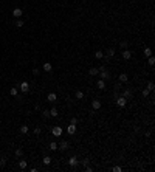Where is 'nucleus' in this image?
I'll return each instance as SVG.
<instances>
[{"mask_svg":"<svg viewBox=\"0 0 155 172\" xmlns=\"http://www.w3.org/2000/svg\"><path fill=\"white\" fill-rule=\"evenodd\" d=\"M126 104H127V99H126L124 96H118L116 98V105H118V107H126Z\"/></svg>","mask_w":155,"mask_h":172,"instance_id":"nucleus-1","label":"nucleus"},{"mask_svg":"<svg viewBox=\"0 0 155 172\" xmlns=\"http://www.w3.org/2000/svg\"><path fill=\"white\" fill-rule=\"evenodd\" d=\"M68 147H70V143L67 141V140H62V141L57 144V149H61V150H67Z\"/></svg>","mask_w":155,"mask_h":172,"instance_id":"nucleus-2","label":"nucleus"},{"mask_svg":"<svg viewBox=\"0 0 155 172\" xmlns=\"http://www.w3.org/2000/svg\"><path fill=\"white\" fill-rule=\"evenodd\" d=\"M51 133H53V136H61L62 135V127L61 126H54L51 129Z\"/></svg>","mask_w":155,"mask_h":172,"instance_id":"nucleus-3","label":"nucleus"},{"mask_svg":"<svg viewBox=\"0 0 155 172\" xmlns=\"http://www.w3.org/2000/svg\"><path fill=\"white\" fill-rule=\"evenodd\" d=\"M20 90H22V93H28V92H30V84L26 82V81H23V82L20 84Z\"/></svg>","mask_w":155,"mask_h":172,"instance_id":"nucleus-4","label":"nucleus"},{"mask_svg":"<svg viewBox=\"0 0 155 172\" xmlns=\"http://www.w3.org/2000/svg\"><path fill=\"white\" fill-rule=\"evenodd\" d=\"M22 14H23L22 8H14V11H12V16H14V17H17V19H20V17H22Z\"/></svg>","mask_w":155,"mask_h":172,"instance_id":"nucleus-5","label":"nucleus"},{"mask_svg":"<svg viewBox=\"0 0 155 172\" xmlns=\"http://www.w3.org/2000/svg\"><path fill=\"white\" fill-rule=\"evenodd\" d=\"M47 101L48 102H56V101H57V95H56V93H48Z\"/></svg>","mask_w":155,"mask_h":172,"instance_id":"nucleus-6","label":"nucleus"},{"mask_svg":"<svg viewBox=\"0 0 155 172\" xmlns=\"http://www.w3.org/2000/svg\"><path fill=\"white\" fill-rule=\"evenodd\" d=\"M92 107H93V110H99L101 108V101L99 99H93L92 101Z\"/></svg>","mask_w":155,"mask_h":172,"instance_id":"nucleus-7","label":"nucleus"},{"mask_svg":"<svg viewBox=\"0 0 155 172\" xmlns=\"http://www.w3.org/2000/svg\"><path fill=\"white\" fill-rule=\"evenodd\" d=\"M78 163H79V161H78V158H76V157H70V160H68V164H70L71 168L78 166Z\"/></svg>","mask_w":155,"mask_h":172,"instance_id":"nucleus-8","label":"nucleus"},{"mask_svg":"<svg viewBox=\"0 0 155 172\" xmlns=\"http://www.w3.org/2000/svg\"><path fill=\"white\" fill-rule=\"evenodd\" d=\"M122 57H124L126 60H129L130 57H132V51H130V50H124V51H122Z\"/></svg>","mask_w":155,"mask_h":172,"instance_id":"nucleus-9","label":"nucleus"},{"mask_svg":"<svg viewBox=\"0 0 155 172\" xmlns=\"http://www.w3.org/2000/svg\"><path fill=\"white\" fill-rule=\"evenodd\" d=\"M122 96H124L126 99H130V98L133 96V95H132V90H130V88H126V90H124V93H122Z\"/></svg>","mask_w":155,"mask_h":172,"instance_id":"nucleus-10","label":"nucleus"},{"mask_svg":"<svg viewBox=\"0 0 155 172\" xmlns=\"http://www.w3.org/2000/svg\"><path fill=\"white\" fill-rule=\"evenodd\" d=\"M67 132H68L70 135H74L76 133V126H74V124H70V126L67 127Z\"/></svg>","mask_w":155,"mask_h":172,"instance_id":"nucleus-11","label":"nucleus"},{"mask_svg":"<svg viewBox=\"0 0 155 172\" xmlns=\"http://www.w3.org/2000/svg\"><path fill=\"white\" fill-rule=\"evenodd\" d=\"M109 78H110V73H109L107 70H104V71H101V79H102V81H107Z\"/></svg>","mask_w":155,"mask_h":172,"instance_id":"nucleus-12","label":"nucleus"},{"mask_svg":"<svg viewBox=\"0 0 155 172\" xmlns=\"http://www.w3.org/2000/svg\"><path fill=\"white\" fill-rule=\"evenodd\" d=\"M42 68H44V71H47V73H50V71L53 70V65L50 64V62H45V64H44V67H42Z\"/></svg>","mask_w":155,"mask_h":172,"instance_id":"nucleus-13","label":"nucleus"},{"mask_svg":"<svg viewBox=\"0 0 155 172\" xmlns=\"http://www.w3.org/2000/svg\"><path fill=\"white\" fill-rule=\"evenodd\" d=\"M89 75H90V76H98V75H99V71H98V68L92 67V68L89 70Z\"/></svg>","mask_w":155,"mask_h":172,"instance_id":"nucleus-14","label":"nucleus"},{"mask_svg":"<svg viewBox=\"0 0 155 172\" xmlns=\"http://www.w3.org/2000/svg\"><path fill=\"white\" fill-rule=\"evenodd\" d=\"M96 87H98L99 90H104V88H106V81L99 79V81H98V84H96Z\"/></svg>","mask_w":155,"mask_h":172,"instance_id":"nucleus-15","label":"nucleus"},{"mask_svg":"<svg viewBox=\"0 0 155 172\" xmlns=\"http://www.w3.org/2000/svg\"><path fill=\"white\" fill-rule=\"evenodd\" d=\"M119 82H127V81H129V76L126 75V73H122V75H119Z\"/></svg>","mask_w":155,"mask_h":172,"instance_id":"nucleus-16","label":"nucleus"},{"mask_svg":"<svg viewBox=\"0 0 155 172\" xmlns=\"http://www.w3.org/2000/svg\"><path fill=\"white\" fill-rule=\"evenodd\" d=\"M42 163H44L45 166L51 164V157H48V155H45V157H44V160H42Z\"/></svg>","mask_w":155,"mask_h":172,"instance_id":"nucleus-17","label":"nucleus"},{"mask_svg":"<svg viewBox=\"0 0 155 172\" xmlns=\"http://www.w3.org/2000/svg\"><path fill=\"white\" fill-rule=\"evenodd\" d=\"M115 53H116V50H115V48H109L106 54H107V57H113V56H115Z\"/></svg>","mask_w":155,"mask_h":172,"instance_id":"nucleus-18","label":"nucleus"},{"mask_svg":"<svg viewBox=\"0 0 155 172\" xmlns=\"http://www.w3.org/2000/svg\"><path fill=\"white\" fill-rule=\"evenodd\" d=\"M143 53H144V56L146 57H149V56H152V50L149 48V47H146V48L143 50Z\"/></svg>","mask_w":155,"mask_h":172,"instance_id":"nucleus-19","label":"nucleus"},{"mask_svg":"<svg viewBox=\"0 0 155 172\" xmlns=\"http://www.w3.org/2000/svg\"><path fill=\"white\" fill-rule=\"evenodd\" d=\"M26 166H28V163H26L25 160H20V161H19V168H20V169H26Z\"/></svg>","mask_w":155,"mask_h":172,"instance_id":"nucleus-20","label":"nucleus"},{"mask_svg":"<svg viewBox=\"0 0 155 172\" xmlns=\"http://www.w3.org/2000/svg\"><path fill=\"white\" fill-rule=\"evenodd\" d=\"M48 147H50V150H57V143H56V141H51Z\"/></svg>","mask_w":155,"mask_h":172,"instance_id":"nucleus-21","label":"nucleus"},{"mask_svg":"<svg viewBox=\"0 0 155 172\" xmlns=\"http://www.w3.org/2000/svg\"><path fill=\"white\" fill-rule=\"evenodd\" d=\"M76 99H84V92L82 90H78L76 92Z\"/></svg>","mask_w":155,"mask_h":172,"instance_id":"nucleus-22","label":"nucleus"},{"mask_svg":"<svg viewBox=\"0 0 155 172\" xmlns=\"http://www.w3.org/2000/svg\"><path fill=\"white\" fill-rule=\"evenodd\" d=\"M20 133H28V126H26V124H23V126H20Z\"/></svg>","mask_w":155,"mask_h":172,"instance_id":"nucleus-23","label":"nucleus"},{"mask_svg":"<svg viewBox=\"0 0 155 172\" xmlns=\"http://www.w3.org/2000/svg\"><path fill=\"white\" fill-rule=\"evenodd\" d=\"M17 93H19V90L16 88V87H12V88H9V95H11V96H17Z\"/></svg>","mask_w":155,"mask_h":172,"instance_id":"nucleus-24","label":"nucleus"},{"mask_svg":"<svg viewBox=\"0 0 155 172\" xmlns=\"http://www.w3.org/2000/svg\"><path fill=\"white\" fill-rule=\"evenodd\" d=\"M95 57H96V59H102V57H104V53H102V51H99V50H98V51L95 53Z\"/></svg>","mask_w":155,"mask_h":172,"instance_id":"nucleus-25","label":"nucleus"},{"mask_svg":"<svg viewBox=\"0 0 155 172\" xmlns=\"http://www.w3.org/2000/svg\"><path fill=\"white\" fill-rule=\"evenodd\" d=\"M50 115H51V116H57V115H59V112H57V108H56V107H53L51 110H50Z\"/></svg>","mask_w":155,"mask_h":172,"instance_id":"nucleus-26","label":"nucleus"},{"mask_svg":"<svg viewBox=\"0 0 155 172\" xmlns=\"http://www.w3.org/2000/svg\"><path fill=\"white\" fill-rule=\"evenodd\" d=\"M147 64L151 65V67L155 64V57H154V56H149V57H147Z\"/></svg>","mask_w":155,"mask_h":172,"instance_id":"nucleus-27","label":"nucleus"},{"mask_svg":"<svg viewBox=\"0 0 155 172\" xmlns=\"http://www.w3.org/2000/svg\"><path fill=\"white\" fill-rule=\"evenodd\" d=\"M154 88H155L154 82H152V81H149V82H147V90H149V92H152V90H154Z\"/></svg>","mask_w":155,"mask_h":172,"instance_id":"nucleus-28","label":"nucleus"},{"mask_svg":"<svg viewBox=\"0 0 155 172\" xmlns=\"http://www.w3.org/2000/svg\"><path fill=\"white\" fill-rule=\"evenodd\" d=\"M16 26H17V28H22V26H23V20L17 19V20H16Z\"/></svg>","mask_w":155,"mask_h":172,"instance_id":"nucleus-29","label":"nucleus"},{"mask_svg":"<svg viewBox=\"0 0 155 172\" xmlns=\"http://www.w3.org/2000/svg\"><path fill=\"white\" fill-rule=\"evenodd\" d=\"M42 116H44V118H50V110H44V112H42Z\"/></svg>","mask_w":155,"mask_h":172,"instance_id":"nucleus-30","label":"nucleus"},{"mask_svg":"<svg viewBox=\"0 0 155 172\" xmlns=\"http://www.w3.org/2000/svg\"><path fill=\"white\" fill-rule=\"evenodd\" d=\"M141 93H143V96H144V98H147V96H149V93H151V92H149L147 88H144L143 92H141Z\"/></svg>","mask_w":155,"mask_h":172,"instance_id":"nucleus-31","label":"nucleus"},{"mask_svg":"<svg viewBox=\"0 0 155 172\" xmlns=\"http://www.w3.org/2000/svg\"><path fill=\"white\" fill-rule=\"evenodd\" d=\"M16 155H17V157H22V155H23V150L22 149H16Z\"/></svg>","mask_w":155,"mask_h":172,"instance_id":"nucleus-32","label":"nucleus"},{"mask_svg":"<svg viewBox=\"0 0 155 172\" xmlns=\"http://www.w3.org/2000/svg\"><path fill=\"white\" fill-rule=\"evenodd\" d=\"M5 164H6V158H5V157H3V158H0V166L3 168Z\"/></svg>","mask_w":155,"mask_h":172,"instance_id":"nucleus-33","label":"nucleus"},{"mask_svg":"<svg viewBox=\"0 0 155 172\" xmlns=\"http://www.w3.org/2000/svg\"><path fill=\"white\" fill-rule=\"evenodd\" d=\"M39 73H41V70H39V68H33V75L34 76H39Z\"/></svg>","mask_w":155,"mask_h":172,"instance_id":"nucleus-34","label":"nucleus"},{"mask_svg":"<svg viewBox=\"0 0 155 172\" xmlns=\"http://www.w3.org/2000/svg\"><path fill=\"white\" fill-rule=\"evenodd\" d=\"M119 47H121V48H124V50H126V48H127V42H126V40H122L121 44H119Z\"/></svg>","mask_w":155,"mask_h":172,"instance_id":"nucleus-35","label":"nucleus"},{"mask_svg":"<svg viewBox=\"0 0 155 172\" xmlns=\"http://www.w3.org/2000/svg\"><path fill=\"white\" fill-rule=\"evenodd\" d=\"M41 132H42L41 127H34V133H36V135H41Z\"/></svg>","mask_w":155,"mask_h":172,"instance_id":"nucleus-36","label":"nucleus"},{"mask_svg":"<svg viewBox=\"0 0 155 172\" xmlns=\"http://www.w3.org/2000/svg\"><path fill=\"white\" fill-rule=\"evenodd\" d=\"M81 163H82V164H84V166H89V163H90V160H89V158H85V160H82V161H81Z\"/></svg>","mask_w":155,"mask_h":172,"instance_id":"nucleus-37","label":"nucleus"},{"mask_svg":"<svg viewBox=\"0 0 155 172\" xmlns=\"http://www.w3.org/2000/svg\"><path fill=\"white\" fill-rule=\"evenodd\" d=\"M113 172H121V166H115V168H113Z\"/></svg>","mask_w":155,"mask_h":172,"instance_id":"nucleus-38","label":"nucleus"},{"mask_svg":"<svg viewBox=\"0 0 155 172\" xmlns=\"http://www.w3.org/2000/svg\"><path fill=\"white\" fill-rule=\"evenodd\" d=\"M70 124H74V126H76V124H78V118H71Z\"/></svg>","mask_w":155,"mask_h":172,"instance_id":"nucleus-39","label":"nucleus"},{"mask_svg":"<svg viewBox=\"0 0 155 172\" xmlns=\"http://www.w3.org/2000/svg\"><path fill=\"white\" fill-rule=\"evenodd\" d=\"M92 171H93L92 166H85V172H92Z\"/></svg>","mask_w":155,"mask_h":172,"instance_id":"nucleus-40","label":"nucleus"}]
</instances>
